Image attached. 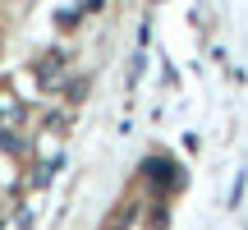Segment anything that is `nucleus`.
<instances>
[{
  "instance_id": "obj_1",
  "label": "nucleus",
  "mask_w": 248,
  "mask_h": 230,
  "mask_svg": "<svg viewBox=\"0 0 248 230\" xmlns=\"http://www.w3.org/2000/svg\"><path fill=\"white\" fill-rule=\"evenodd\" d=\"M18 124H23V101L9 88H0V133H18Z\"/></svg>"
},
{
  "instance_id": "obj_2",
  "label": "nucleus",
  "mask_w": 248,
  "mask_h": 230,
  "mask_svg": "<svg viewBox=\"0 0 248 230\" xmlns=\"http://www.w3.org/2000/svg\"><path fill=\"white\" fill-rule=\"evenodd\" d=\"M142 170H147V180H152V184H161V189H166V184H175V161H166V157H147V161H142Z\"/></svg>"
},
{
  "instance_id": "obj_3",
  "label": "nucleus",
  "mask_w": 248,
  "mask_h": 230,
  "mask_svg": "<svg viewBox=\"0 0 248 230\" xmlns=\"http://www.w3.org/2000/svg\"><path fill=\"white\" fill-rule=\"evenodd\" d=\"M60 79H64V55H46V60L37 65V83H42V88H55Z\"/></svg>"
}]
</instances>
